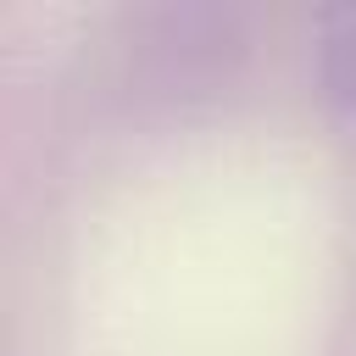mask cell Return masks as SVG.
Listing matches in <instances>:
<instances>
[{
  "mask_svg": "<svg viewBox=\"0 0 356 356\" xmlns=\"http://www.w3.org/2000/svg\"><path fill=\"white\" fill-rule=\"evenodd\" d=\"M317 83L345 122H356V6H334L317 22Z\"/></svg>",
  "mask_w": 356,
  "mask_h": 356,
  "instance_id": "1",
  "label": "cell"
}]
</instances>
